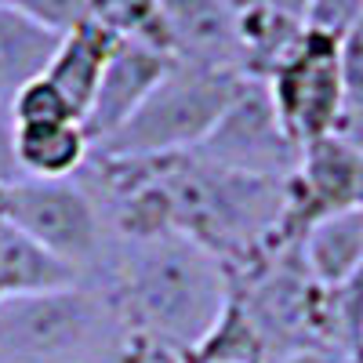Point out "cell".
I'll return each mask as SVG.
<instances>
[{"instance_id": "1", "label": "cell", "mask_w": 363, "mask_h": 363, "mask_svg": "<svg viewBox=\"0 0 363 363\" xmlns=\"http://www.w3.org/2000/svg\"><path fill=\"white\" fill-rule=\"evenodd\" d=\"M106 287L135 342L174 363L215 327L233 294L225 265L178 233L120 244Z\"/></svg>"}, {"instance_id": "2", "label": "cell", "mask_w": 363, "mask_h": 363, "mask_svg": "<svg viewBox=\"0 0 363 363\" xmlns=\"http://www.w3.org/2000/svg\"><path fill=\"white\" fill-rule=\"evenodd\" d=\"M174 233L211 251L225 272L255 262L284 236L287 178L240 174L193 153L157 157Z\"/></svg>"}, {"instance_id": "3", "label": "cell", "mask_w": 363, "mask_h": 363, "mask_svg": "<svg viewBox=\"0 0 363 363\" xmlns=\"http://www.w3.org/2000/svg\"><path fill=\"white\" fill-rule=\"evenodd\" d=\"M135 342L109 287L77 284L0 301V363H99Z\"/></svg>"}, {"instance_id": "4", "label": "cell", "mask_w": 363, "mask_h": 363, "mask_svg": "<svg viewBox=\"0 0 363 363\" xmlns=\"http://www.w3.org/2000/svg\"><path fill=\"white\" fill-rule=\"evenodd\" d=\"M244 73L203 69L189 62H171L164 80L149 91L145 102L113 135L91 145V157L106 160H157L174 153H193L229 109Z\"/></svg>"}, {"instance_id": "5", "label": "cell", "mask_w": 363, "mask_h": 363, "mask_svg": "<svg viewBox=\"0 0 363 363\" xmlns=\"http://www.w3.org/2000/svg\"><path fill=\"white\" fill-rule=\"evenodd\" d=\"M0 215L4 222L40 247L69 262L87 284L106 287L116 258V244L106 229V218L91 196V189L77 178H18L0 189Z\"/></svg>"}, {"instance_id": "6", "label": "cell", "mask_w": 363, "mask_h": 363, "mask_svg": "<svg viewBox=\"0 0 363 363\" xmlns=\"http://www.w3.org/2000/svg\"><path fill=\"white\" fill-rule=\"evenodd\" d=\"M284 131L306 149L327 135H335L345 113V66L342 40L323 29L301 26L298 40L262 80Z\"/></svg>"}, {"instance_id": "7", "label": "cell", "mask_w": 363, "mask_h": 363, "mask_svg": "<svg viewBox=\"0 0 363 363\" xmlns=\"http://www.w3.org/2000/svg\"><path fill=\"white\" fill-rule=\"evenodd\" d=\"M193 157L240 174L291 178L301 149L284 131L265 84L247 77L244 87L236 91V99L229 102V109L218 116V124L193 149Z\"/></svg>"}, {"instance_id": "8", "label": "cell", "mask_w": 363, "mask_h": 363, "mask_svg": "<svg viewBox=\"0 0 363 363\" xmlns=\"http://www.w3.org/2000/svg\"><path fill=\"white\" fill-rule=\"evenodd\" d=\"M363 207V145L342 131L301 149L298 167L287 178L284 236L301 240L313 222Z\"/></svg>"}, {"instance_id": "9", "label": "cell", "mask_w": 363, "mask_h": 363, "mask_svg": "<svg viewBox=\"0 0 363 363\" xmlns=\"http://www.w3.org/2000/svg\"><path fill=\"white\" fill-rule=\"evenodd\" d=\"M160 11L178 62L244 73L240 11L233 0H160Z\"/></svg>"}, {"instance_id": "10", "label": "cell", "mask_w": 363, "mask_h": 363, "mask_svg": "<svg viewBox=\"0 0 363 363\" xmlns=\"http://www.w3.org/2000/svg\"><path fill=\"white\" fill-rule=\"evenodd\" d=\"M171 62H174V58L167 51L145 48V44H131V40H116L109 62L102 69L95 102H91V109L84 116V128L91 135V145L102 142L106 135H113L145 102V95L164 80Z\"/></svg>"}, {"instance_id": "11", "label": "cell", "mask_w": 363, "mask_h": 363, "mask_svg": "<svg viewBox=\"0 0 363 363\" xmlns=\"http://www.w3.org/2000/svg\"><path fill=\"white\" fill-rule=\"evenodd\" d=\"M113 48H116V37L91 18H84L66 37H58V48L51 55L44 77L69 99L80 120L87 116L91 102H95V91H99V80H102V69L109 62Z\"/></svg>"}, {"instance_id": "12", "label": "cell", "mask_w": 363, "mask_h": 363, "mask_svg": "<svg viewBox=\"0 0 363 363\" xmlns=\"http://www.w3.org/2000/svg\"><path fill=\"white\" fill-rule=\"evenodd\" d=\"M15 160L22 178H77L91 160V135L80 120L15 124Z\"/></svg>"}, {"instance_id": "13", "label": "cell", "mask_w": 363, "mask_h": 363, "mask_svg": "<svg viewBox=\"0 0 363 363\" xmlns=\"http://www.w3.org/2000/svg\"><path fill=\"white\" fill-rule=\"evenodd\" d=\"M87 284L80 272L40 247L37 240H29L18 229H4L0 240V301L4 298H26V294H48V291H62Z\"/></svg>"}, {"instance_id": "14", "label": "cell", "mask_w": 363, "mask_h": 363, "mask_svg": "<svg viewBox=\"0 0 363 363\" xmlns=\"http://www.w3.org/2000/svg\"><path fill=\"white\" fill-rule=\"evenodd\" d=\"M298 244L306 269L320 287L345 284L363 269V207L313 222Z\"/></svg>"}, {"instance_id": "15", "label": "cell", "mask_w": 363, "mask_h": 363, "mask_svg": "<svg viewBox=\"0 0 363 363\" xmlns=\"http://www.w3.org/2000/svg\"><path fill=\"white\" fill-rule=\"evenodd\" d=\"M55 48V33L0 4V106H8L29 80L48 69Z\"/></svg>"}, {"instance_id": "16", "label": "cell", "mask_w": 363, "mask_h": 363, "mask_svg": "<svg viewBox=\"0 0 363 363\" xmlns=\"http://www.w3.org/2000/svg\"><path fill=\"white\" fill-rule=\"evenodd\" d=\"M178 363H272V359H269V349L258 335V327L229 294V306L222 309L215 327Z\"/></svg>"}, {"instance_id": "17", "label": "cell", "mask_w": 363, "mask_h": 363, "mask_svg": "<svg viewBox=\"0 0 363 363\" xmlns=\"http://www.w3.org/2000/svg\"><path fill=\"white\" fill-rule=\"evenodd\" d=\"M87 18L99 22L102 29H109L116 40L145 44V48H157V51L171 55V40H167L160 0H91V4H87Z\"/></svg>"}, {"instance_id": "18", "label": "cell", "mask_w": 363, "mask_h": 363, "mask_svg": "<svg viewBox=\"0 0 363 363\" xmlns=\"http://www.w3.org/2000/svg\"><path fill=\"white\" fill-rule=\"evenodd\" d=\"M8 113H11V124H58V120H80V113L69 106V99L44 73L33 77L8 102Z\"/></svg>"}, {"instance_id": "19", "label": "cell", "mask_w": 363, "mask_h": 363, "mask_svg": "<svg viewBox=\"0 0 363 363\" xmlns=\"http://www.w3.org/2000/svg\"><path fill=\"white\" fill-rule=\"evenodd\" d=\"M0 4L26 15L29 22H37L40 29H48L55 37H66L69 29H77L87 18L91 0H0Z\"/></svg>"}, {"instance_id": "20", "label": "cell", "mask_w": 363, "mask_h": 363, "mask_svg": "<svg viewBox=\"0 0 363 363\" xmlns=\"http://www.w3.org/2000/svg\"><path fill=\"white\" fill-rule=\"evenodd\" d=\"M363 15V0H313L306 11V26L323 29L330 37H345Z\"/></svg>"}, {"instance_id": "21", "label": "cell", "mask_w": 363, "mask_h": 363, "mask_svg": "<svg viewBox=\"0 0 363 363\" xmlns=\"http://www.w3.org/2000/svg\"><path fill=\"white\" fill-rule=\"evenodd\" d=\"M18 160H15V124H11V113L8 106H0V189L18 182Z\"/></svg>"}, {"instance_id": "22", "label": "cell", "mask_w": 363, "mask_h": 363, "mask_svg": "<svg viewBox=\"0 0 363 363\" xmlns=\"http://www.w3.org/2000/svg\"><path fill=\"white\" fill-rule=\"evenodd\" d=\"M359 359L363 356H349L330 345H306V349H291V352L277 356L272 363H359Z\"/></svg>"}, {"instance_id": "23", "label": "cell", "mask_w": 363, "mask_h": 363, "mask_svg": "<svg viewBox=\"0 0 363 363\" xmlns=\"http://www.w3.org/2000/svg\"><path fill=\"white\" fill-rule=\"evenodd\" d=\"M269 4H272V8H280L284 15H294V18L306 22V11H309L313 0H269Z\"/></svg>"}, {"instance_id": "24", "label": "cell", "mask_w": 363, "mask_h": 363, "mask_svg": "<svg viewBox=\"0 0 363 363\" xmlns=\"http://www.w3.org/2000/svg\"><path fill=\"white\" fill-rule=\"evenodd\" d=\"M149 356V349H142V345H131L128 352H116V356H109V359H99V363H145Z\"/></svg>"}, {"instance_id": "25", "label": "cell", "mask_w": 363, "mask_h": 363, "mask_svg": "<svg viewBox=\"0 0 363 363\" xmlns=\"http://www.w3.org/2000/svg\"><path fill=\"white\" fill-rule=\"evenodd\" d=\"M262 4H269V0H233V8H236V11H247V8H262Z\"/></svg>"}, {"instance_id": "26", "label": "cell", "mask_w": 363, "mask_h": 363, "mask_svg": "<svg viewBox=\"0 0 363 363\" xmlns=\"http://www.w3.org/2000/svg\"><path fill=\"white\" fill-rule=\"evenodd\" d=\"M145 363H174V359H164V356H149Z\"/></svg>"}, {"instance_id": "27", "label": "cell", "mask_w": 363, "mask_h": 363, "mask_svg": "<svg viewBox=\"0 0 363 363\" xmlns=\"http://www.w3.org/2000/svg\"><path fill=\"white\" fill-rule=\"evenodd\" d=\"M4 229H8V222H4V215H0V240H4Z\"/></svg>"}, {"instance_id": "28", "label": "cell", "mask_w": 363, "mask_h": 363, "mask_svg": "<svg viewBox=\"0 0 363 363\" xmlns=\"http://www.w3.org/2000/svg\"><path fill=\"white\" fill-rule=\"evenodd\" d=\"M359 363H363V359H359Z\"/></svg>"}]
</instances>
